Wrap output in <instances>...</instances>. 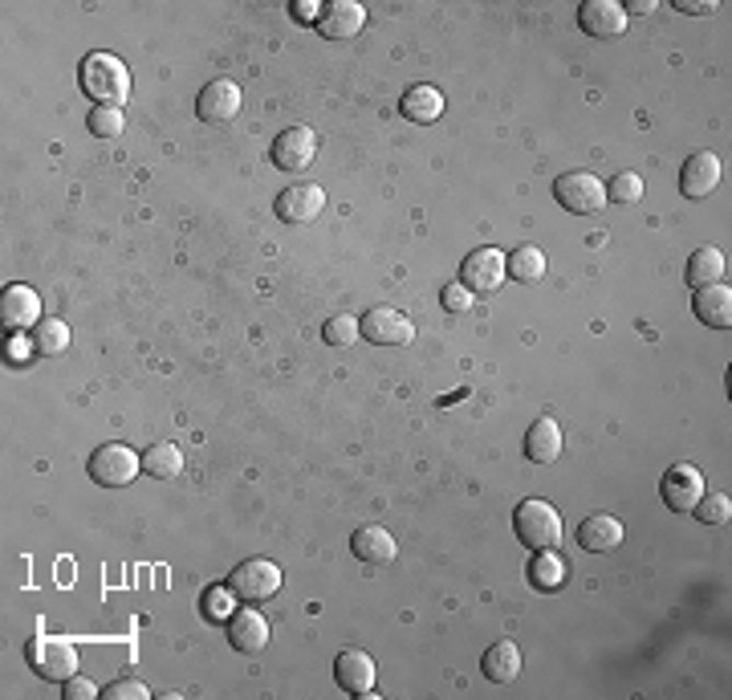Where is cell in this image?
Here are the masks:
<instances>
[{"instance_id": "6da1fadb", "label": "cell", "mask_w": 732, "mask_h": 700, "mask_svg": "<svg viewBox=\"0 0 732 700\" xmlns=\"http://www.w3.org/2000/svg\"><path fill=\"white\" fill-rule=\"evenodd\" d=\"M78 78H82V90L94 99V106H118V111H123V102H127L130 94V73L127 66H123V58L102 54V49L98 54H86Z\"/></svg>"}, {"instance_id": "7a4b0ae2", "label": "cell", "mask_w": 732, "mask_h": 700, "mask_svg": "<svg viewBox=\"0 0 732 700\" xmlns=\"http://www.w3.org/2000/svg\"><path fill=\"white\" fill-rule=\"evenodd\" d=\"M25 659H30V668L42 676V680H58V685H66L70 676H78V647H73V640H66V635H33L30 643H25Z\"/></svg>"}, {"instance_id": "3957f363", "label": "cell", "mask_w": 732, "mask_h": 700, "mask_svg": "<svg viewBox=\"0 0 732 700\" xmlns=\"http://www.w3.org/2000/svg\"><path fill=\"white\" fill-rule=\"evenodd\" d=\"M513 529H518L521 546H530V550H554L566 533L561 514L549 501H521L518 514H513Z\"/></svg>"}, {"instance_id": "277c9868", "label": "cell", "mask_w": 732, "mask_h": 700, "mask_svg": "<svg viewBox=\"0 0 732 700\" xmlns=\"http://www.w3.org/2000/svg\"><path fill=\"white\" fill-rule=\"evenodd\" d=\"M90 481L102 489H123L130 485L139 472H143V457L135 452V448H127V444H102V448H94L90 452Z\"/></svg>"}, {"instance_id": "5b68a950", "label": "cell", "mask_w": 732, "mask_h": 700, "mask_svg": "<svg viewBox=\"0 0 732 700\" xmlns=\"http://www.w3.org/2000/svg\"><path fill=\"white\" fill-rule=\"evenodd\" d=\"M229 590L244 603H269L281 590V571L269 558H248L229 574Z\"/></svg>"}, {"instance_id": "8992f818", "label": "cell", "mask_w": 732, "mask_h": 700, "mask_svg": "<svg viewBox=\"0 0 732 700\" xmlns=\"http://www.w3.org/2000/svg\"><path fill=\"white\" fill-rule=\"evenodd\" d=\"M554 196H558V204L566 208V213H574V216H594V213H603L606 208V184L594 172L558 175Z\"/></svg>"}, {"instance_id": "52a82bcc", "label": "cell", "mask_w": 732, "mask_h": 700, "mask_svg": "<svg viewBox=\"0 0 732 700\" xmlns=\"http://www.w3.org/2000/svg\"><path fill=\"white\" fill-rule=\"evenodd\" d=\"M362 322V338L374 346H407L416 338V322L391 306H374L359 318Z\"/></svg>"}, {"instance_id": "ba28073f", "label": "cell", "mask_w": 732, "mask_h": 700, "mask_svg": "<svg viewBox=\"0 0 732 700\" xmlns=\"http://www.w3.org/2000/svg\"><path fill=\"white\" fill-rule=\"evenodd\" d=\"M660 493L672 514H692L696 501L704 497V472L696 464H672V469L663 472Z\"/></svg>"}, {"instance_id": "9c48e42d", "label": "cell", "mask_w": 732, "mask_h": 700, "mask_svg": "<svg viewBox=\"0 0 732 700\" xmlns=\"http://www.w3.org/2000/svg\"><path fill=\"white\" fill-rule=\"evenodd\" d=\"M196 115L200 123H212V127H229L232 118L241 115V87L232 78H216L200 90L196 99Z\"/></svg>"}, {"instance_id": "30bf717a", "label": "cell", "mask_w": 732, "mask_h": 700, "mask_svg": "<svg viewBox=\"0 0 732 700\" xmlns=\"http://www.w3.org/2000/svg\"><path fill=\"white\" fill-rule=\"evenodd\" d=\"M504 273H509L504 253L485 244V249H473V253L464 257V265H460V282L473 289V294H492V289H501Z\"/></svg>"}, {"instance_id": "8fae6325", "label": "cell", "mask_w": 732, "mask_h": 700, "mask_svg": "<svg viewBox=\"0 0 732 700\" xmlns=\"http://www.w3.org/2000/svg\"><path fill=\"white\" fill-rule=\"evenodd\" d=\"M317 156V135L310 127H286L281 135L274 139V168H281V172H302V168H310Z\"/></svg>"}, {"instance_id": "7c38bea8", "label": "cell", "mask_w": 732, "mask_h": 700, "mask_svg": "<svg viewBox=\"0 0 732 700\" xmlns=\"http://www.w3.org/2000/svg\"><path fill=\"white\" fill-rule=\"evenodd\" d=\"M322 208H326V192H322V184H298V187H286V192L277 196V220H286V225L317 220Z\"/></svg>"}, {"instance_id": "4fadbf2b", "label": "cell", "mask_w": 732, "mask_h": 700, "mask_svg": "<svg viewBox=\"0 0 732 700\" xmlns=\"http://www.w3.org/2000/svg\"><path fill=\"white\" fill-rule=\"evenodd\" d=\"M578 25L590 37H623L627 33V9L618 0H586L578 9Z\"/></svg>"}, {"instance_id": "5bb4252c", "label": "cell", "mask_w": 732, "mask_h": 700, "mask_svg": "<svg viewBox=\"0 0 732 700\" xmlns=\"http://www.w3.org/2000/svg\"><path fill=\"white\" fill-rule=\"evenodd\" d=\"M367 25V9L359 0H334V4H322V16H317V33L330 37V42H346Z\"/></svg>"}, {"instance_id": "9a60e30c", "label": "cell", "mask_w": 732, "mask_h": 700, "mask_svg": "<svg viewBox=\"0 0 732 700\" xmlns=\"http://www.w3.org/2000/svg\"><path fill=\"white\" fill-rule=\"evenodd\" d=\"M334 680L338 688H346L350 697H371L374 692V659L367 652H338L334 659Z\"/></svg>"}, {"instance_id": "2e32d148", "label": "cell", "mask_w": 732, "mask_h": 700, "mask_svg": "<svg viewBox=\"0 0 732 700\" xmlns=\"http://www.w3.org/2000/svg\"><path fill=\"white\" fill-rule=\"evenodd\" d=\"M720 175H724L720 156H712V151H696V156H688L684 172H679V192L692 196V200H700V196H708V192H717Z\"/></svg>"}, {"instance_id": "e0dca14e", "label": "cell", "mask_w": 732, "mask_h": 700, "mask_svg": "<svg viewBox=\"0 0 732 700\" xmlns=\"http://www.w3.org/2000/svg\"><path fill=\"white\" fill-rule=\"evenodd\" d=\"M0 314H4V326L37 330L42 326V298H37V289L9 286L4 289V298H0Z\"/></svg>"}, {"instance_id": "ac0fdd59", "label": "cell", "mask_w": 732, "mask_h": 700, "mask_svg": "<svg viewBox=\"0 0 732 700\" xmlns=\"http://www.w3.org/2000/svg\"><path fill=\"white\" fill-rule=\"evenodd\" d=\"M623 538H627V529L611 514H590L586 521L578 526V546L590 550V554H611V550L623 546Z\"/></svg>"}, {"instance_id": "d6986e66", "label": "cell", "mask_w": 732, "mask_h": 700, "mask_svg": "<svg viewBox=\"0 0 732 700\" xmlns=\"http://www.w3.org/2000/svg\"><path fill=\"white\" fill-rule=\"evenodd\" d=\"M350 550H355V558H359V562H367V566H391V562H395V554H399V546H395V538H391V529H383V526L355 529Z\"/></svg>"}, {"instance_id": "ffe728a7", "label": "cell", "mask_w": 732, "mask_h": 700, "mask_svg": "<svg viewBox=\"0 0 732 700\" xmlns=\"http://www.w3.org/2000/svg\"><path fill=\"white\" fill-rule=\"evenodd\" d=\"M229 640L236 643V652L257 656V652L269 647V619L260 611H236L229 619Z\"/></svg>"}, {"instance_id": "44dd1931", "label": "cell", "mask_w": 732, "mask_h": 700, "mask_svg": "<svg viewBox=\"0 0 732 700\" xmlns=\"http://www.w3.org/2000/svg\"><path fill=\"white\" fill-rule=\"evenodd\" d=\"M692 310L704 326L729 330L732 326V289L729 286H700L692 298Z\"/></svg>"}, {"instance_id": "7402d4cb", "label": "cell", "mask_w": 732, "mask_h": 700, "mask_svg": "<svg viewBox=\"0 0 732 700\" xmlns=\"http://www.w3.org/2000/svg\"><path fill=\"white\" fill-rule=\"evenodd\" d=\"M399 111L407 123H419V127H428V123H435V118L444 115V94L435 87H428V82H419V87H407L399 99Z\"/></svg>"}, {"instance_id": "603a6c76", "label": "cell", "mask_w": 732, "mask_h": 700, "mask_svg": "<svg viewBox=\"0 0 732 700\" xmlns=\"http://www.w3.org/2000/svg\"><path fill=\"white\" fill-rule=\"evenodd\" d=\"M525 457L533 464H554L561 457V424L554 415H542L530 432H525Z\"/></svg>"}, {"instance_id": "cb8c5ba5", "label": "cell", "mask_w": 732, "mask_h": 700, "mask_svg": "<svg viewBox=\"0 0 732 700\" xmlns=\"http://www.w3.org/2000/svg\"><path fill=\"white\" fill-rule=\"evenodd\" d=\"M724 273H729V261H724V253L720 249H712V244H704V249H696L688 261V269H684V277H688V286H720L724 282Z\"/></svg>"}, {"instance_id": "d4e9b609", "label": "cell", "mask_w": 732, "mask_h": 700, "mask_svg": "<svg viewBox=\"0 0 732 700\" xmlns=\"http://www.w3.org/2000/svg\"><path fill=\"white\" fill-rule=\"evenodd\" d=\"M480 668H485V676L492 680V685H509V680H518L521 672V652L513 640H501L492 643L485 652V659H480Z\"/></svg>"}, {"instance_id": "484cf974", "label": "cell", "mask_w": 732, "mask_h": 700, "mask_svg": "<svg viewBox=\"0 0 732 700\" xmlns=\"http://www.w3.org/2000/svg\"><path fill=\"white\" fill-rule=\"evenodd\" d=\"M566 574H570V566H566V558L554 554V550H537L530 562V583L537 586V590H561L566 586Z\"/></svg>"}, {"instance_id": "4316f807", "label": "cell", "mask_w": 732, "mask_h": 700, "mask_svg": "<svg viewBox=\"0 0 732 700\" xmlns=\"http://www.w3.org/2000/svg\"><path fill=\"white\" fill-rule=\"evenodd\" d=\"M143 472L147 477H155V481H175V477L184 472V452L167 440L151 444V448L143 452Z\"/></svg>"}, {"instance_id": "83f0119b", "label": "cell", "mask_w": 732, "mask_h": 700, "mask_svg": "<svg viewBox=\"0 0 732 700\" xmlns=\"http://www.w3.org/2000/svg\"><path fill=\"white\" fill-rule=\"evenodd\" d=\"M504 265H509V277H518V282H525V286L546 277V253L533 249V244H521L518 253H509Z\"/></svg>"}, {"instance_id": "f1b7e54d", "label": "cell", "mask_w": 732, "mask_h": 700, "mask_svg": "<svg viewBox=\"0 0 732 700\" xmlns=\"http://www.w3.org/2000/svg\"><path fill=\"white\" fill-rule=\"evenodd\" d=\"M33 343L49 358L66 355V351H70V326H66L61 318H42V326L33 330Z\"/></svg>"}, {"instance_id": "f546056e", "label": "cell", "mask_w": 732, "mask_h": 700, "mask_svg": "<svg viewBox=\"0 0 732 700\" xmlns=\"http://www.w3.org/2000/svg\"><path fill=\"white\" fill-rule=\"evenodd\" d=\"M322 338L330 346H350L362 338V322L359 314H334L326 318V326H322Z\"/></svg>"}, {"instance_id": "4dcf8cb0", "label": "cell", "mask_w": 732, "mask_h": 700, "mask_svg": "<svg viewBox=\"0 0 732 700\" xmlns=\"http://www.w3.org/2000/svg\"><path fill=\"white\" fill-rule=\"evenodd\" d=\"M692 517H700L704 526H724L732 517V501L724 497V493H704V497L696 501Z\"/></svg>"}, {"instance_id": "1f68e13d", "label": "cell", "mask_w": 732, "mask_h": 700, "mask_svg": "<svg viewBox=\"0 0 732 700\" xmlns=\"http://www.w3.org/2000/svg\"><path fill=\"white\" fill-rule=\"evenodd\" d=\"M643 200V180L635 172H618L606 184V204H639Z\"/></svg>"}, {"instance_id": "d6a6232c", "label": "cell", "mask_w": 732, "mask_h": 700, "mask_svg": "<svg viewBox=\"0 0 732 700\" xmlns=\"http://www.w3.org/2000/svg\"><path fill=\"white\" fill-rule=\"evenodd\" d=\"M86 123H90V130H94L98 139H118V135H123V127H127V118H123V111H118V106H94Z\"/></svg>"}, {"instance_id": "836d02e7", "label": "cell", "mask_w": 732, "mask_h": 700, "mask_svg": "<svg viewBox=\"0 0 732 700\" xmlns=\"http://www.w3.org/2000/svg\"><path fill=\"white\" fill-rule=\"evenodd\" d=\"M236 595H232L229 586H212V590H208V595H204V611L212 615L216 623H229L232 615H236Z\"/></svg>"}, {"instance_id": "e575fe53", "label": "cell", "mask_w": 732, "mask_h": 700, "mask_svg": "<svg viewBox=\"0 0 732 700\" xmlns=\"http://www.w3.org/2000/svg\"><path fill=\"white\" fill-rule=\"evenodd\" d=\"M440 301H444L448 314H468L473 310V289L464 286V282H452V286H444Z\"/></svg>"}, {"instance_id": "d590c367", "label": "cell", "mask_w": 732, "mask_h": 700, "mask_svg": "<svg viewBox=\"0 0 732 700\" xmlns=\"http://www.w3.org/2000/svg\"><path fill=\"white\" fill-rule=\"evenodd\" d=\"M151 697V688L143 680H118V685L106 688V700H147Z\"/></svg>"}, {"instance_id": "8d00e7d4", "label": "cell", "mask_w": 732, "mask_h": 700, "mask_svg": "<svg viewBox=\"0 0 732 700\" xmlns=\"http://www.w3.org/2000/svg\"><path fill=\"white\" fill-rule=\"evenodd\" d=\"M61 697L66 700H94L98 697V685H90L86 676H70V680L61 685Z\"/></svg>"}, {"instance_id": "74e56055", "label": "cell", "mask_w": 732, "mask_h": 700, "mask_svg": "<svg viewBox=\"0 0 732 700\" xmlns=\"http://www.w3.org/2000/svg\"><path fill=\"white\" fill-rule=\"evenodd\" d=\"M30 346L37 351V343H30V338H21V334H16L13 343H9V358H13V363H25V358H30Z\"/></svg>"}, {"instance_id": "f35d334b", "label": "cell", "mask_w": 732, "mask_h": 700, "mask_svg": "<svg viewBox=\"0 0 732 700\" xmlns=\"http://www.w3.org/2000/svg\"><path fill=\"white\" fill-rule=\"evenodd\" d=\"M675 9H679V13H712V9H717V0H679Z\"/></svg>"}, {"instance_id": "ab89813d", "label": "cell", "mask_w": 732, "mask_h": 700, "mask_svg": "<svg viewBox=\"0 0 732 700\" xmlns=\"http://www.w3.org/2000/svg\"><path fill=\"white\" fill-rule=\"evenodd\" d=\"M293 16H302V21H314V25H317V16H322V4H293Z\"/></svg>"}, {"instance_id": "60d3db41", "label": "cell", "mask_w": 732, "mask_h": 700, "mask_svg": "<svg viewBox=\"0 0 732 700\" xmlns=\"http://www.w3.org/2000/svg\"><path fill=\"white\" fill-rule=\"evenodd\" d=\"M627 13H655V0H631Z\"/></svg>"}]
</instances>
